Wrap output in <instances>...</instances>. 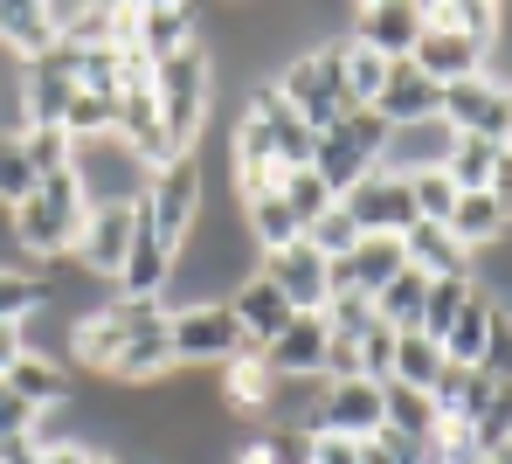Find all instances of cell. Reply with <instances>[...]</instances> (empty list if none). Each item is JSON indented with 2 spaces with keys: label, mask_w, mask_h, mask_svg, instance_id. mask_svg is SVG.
Returning <instances> with one entry per match:
<instances>
[{
  "label": "cell",
  "mask_w": 512,
  "mask_h": 464,
  "mask_svg": "<svg viewBox=\"0 0 512 464\" xmlns=\"http://www.w3.org/2000/svg\"><path fill=\"white\" fill-rule=\"evenodd\" d=\"M153 104H160L173 153H201V132H208V111H215V56L194 42L167 63H153Z\"/></svg>",
  "instance_id": "obj_1"
},
{
  "label": "cell",
  "mask_w": 512,
  "mask_h": 464,
  "mask_svg": "<svg viewBox=\"0 0 512 464\" xmlns=\"http://www.w3.org/2000/svg\"><path fill=\"white\" fill-rule=\"evenodd\" d=\"M7 222H14V243L35 264H56V257L77 250V236H84V222H90V201H84V187H77V174H42L35 194Z\"/></svg>",
  "instance_id": "obj_2"
},
{
  "label": "cell",
  "mask_w": 512,
  "mask_h": 464,
  "mask_svg": "<svg viewBox=\"0 0 512 464\" xmlns=\"http://www.w3.org/2000/svg\"><path fill=\"white\" fill-rule=\"evenodd\" d=\"M270 91L284 97L312 132H333L353 97H346V70H340V42H312V49H291V63L270 77Z\"/></svg>",
  "instance_id": "obj_3"
},
{
  "label": "cell",
  "mask_w": 512,
  "mask_h": 464,
  "mask_svg": "<svg viewBox=\"0 0 512 464\" xmlns=\"http://www.w3.org/2000/svg\"><path fill=\"white\" fill-rule=\"evenodd\" d=\"M167 333H173V368H201V374H222L229 361L256 354L250 333L236 326V312L222 298H187L167 312Z\"/></svg>",
  "instance_id": "obj_4"
},
{
  "label": "cell",
  "mask_w": 512,
  "mask_h": 464,
  "mask_svg": "<svg viewBox=\"0 0 512 464\" xmlns=\"http://www.w3.org/2000/svg\"><path fill=\"white\" fill-rule=\"evenodd\" d=\"M201 194H208L201 160H194V153L167 160V167L146 181V194H139V229H146V236H160L167 250H180V243L194 236V222H201Z\"/></svg>",
  "instance_id": "obj_5"
},
{
  "label": "cell",
  "mask_w": 512,
  "mask_h": 464,
  "mask_svg": "<svg viewBox=\"0 0 512 464\" xmlns=\"http://www.w3.org/2000/svg\"><path fill=\"white\" fill-rule=\"evenodd\" d=\"M70 174H77L90 208H139V194H146V181H153V167H146L118 132L84 139V146L70 153Z\"/></svg>",
  "instance_id": "obj_6"
},
{
  "label": "cell",
  "mask_w": 512,
  "mask_h": 464,
  "mask_svg": "<svg viewBox=\"0 0 512 464\" xmlns=\"http://www.w3.org/2000/svg\"><path fill=\"white\" fill-rule=\"evenodd\" d=\"M173 374V333H167V305H146V298H125V347L104 381L118 388H160Z\"/></svg>",
  "instance_id": "obj_7"
},
{
  "label": "cell",
  "mask_w": 512,
  "mask_h": 464,
  "mask_svg": "<svg viewBox=\"0 0 512 464\" xmlns=\"http://www.w3.org/2000/svg\"><path fill=\"white\" fill-rule=\"evenodd\" d=\"M443 125L457 139H485V146H512V77H464L443 91Z\"/></svg>",
  "instance_id": "obj_8"
},
{
  "label": "cell",
  "mask_w": 512,
  "mask_h": 464,
  "mask_svg": "<svg viewBox=\"0 0 512 464\" xmlns=\"http://www.w3.org/2000/svg\"><path fill=\"white\" fill-rule=\"evenodd\" d=\"M381 139H388V125H381L374 111H346L333 132H319V146H312V174L333 187V194H346L353 181H367V174H374Z\"/></svg>",
  "instance_id": "obj_9"
},
{
  "label": "cell",
  "mask_w": 512,
  "mask_h": 464,
  "mask_svg": "<svg viewBox=\"0 0 512 464\" xmlns=\"http://www.w3.org/2000/svg\"><path fill=\"white\" fill-rule=\"evenodd\" d=\"M201 42V14L187 0H153V7H125V49L146 63H167L180 49Z\"/></svg>",
  "instance_id": "obj_10"
},
{
  "label": "cell",
  "mask_w": 512,
  "mask_h": 464,
  "mask_svg": "<svg viewBox=\"0 0 512 464\" xmlns=\"http://www.w3.org/2000/svg\"><path fill=\"white\" fill-rule=\"evenodd\" d=\"M409 264H402V236H360L346 257H333L326 264V278H333V298H381L388 284L402 278Z\"/></svg>",
  "instance_id": "obj_11"
},
{
  "label": "cell",
  "mask_w": 512,
  "mask_h": 464,
  "mask_svg": "<svg viewBox=\"0 0 512 464\" xmlns=\"http://www.w3.org/2000/svg\"><path fill=\"white\" fill-rule=\"evenodd\" d=\"M423 28H429L423 0H367V7H353V42L374 49L381 63H409Z\"/></svg>",
  "instance_id": "obj_12"
},
{
  "label": "cell",
  "mask_w": 512,
  "mask_h": 464,
  "mask_svg": "<svg viewBox=\"0 0 512 464\" xmlns=\"http://www.w3.org/2000/svg\"><path fill=\"white\" fill-rule=\"evenodd\" d=\"M312 437H346V444H367L381 430V381H326L312 423Z\"/></svg>",
  "instance_id": "obj_13"
},
{
  "label": "cell",
  "mask_w": 512,
  "mask_h": 464,
  "mask_svg": "<svg viewBox=\"0 0 512 464\" xmlns=\"http://www.w3.org/2000/svg\"><path fill=\"white\" fill-rule=\"evenodd\" d=\"M346 222L360 229V236H402L409 222H416V201H409V181H395V174H367V181H353L340 194Z\"/></svg>",
  "instance_id": "obj_14"
},
{
  "label": "cell",
  "mask_w": 512,
  "mask_h": 464,
  "mask_svg": "<svg viewBox=\"0 0 512 464\" xmlns=\"http://www.w3.org/2000/svg\"><path fill=\"white\" fill-rule=\"evenodd\" d=\"M450 146H457V132L443 125V118H416V125H388V139H381V174H395V181H416V174H443V160H450Z\"/></svg>",
  "instance_id": "obj_15"
},
{
  "label": "cell",
  "mask_w": 512,
  "mask_h": 464,
  "mask_svg": "<svg viewBox=\"0 0 512 464\" xmlns=\"http://www.w3.org/2000/svg\"><path fill=\"white\" fill-rule=\"evenodd\" d=\"M326 340H333V326H326V312H298L270 347H256V361L270 381H319V361H326Z\"/></svg>",
  "instance_id": "obj_16"
},
{
  "label": "cell",
  "mask_w": 512,
  "mask_h": 464,
  "mask_svg": "<svg viewBox=\"0 0 512 464\" xmlns=\"http://www.w3.org/2000/svg\"><path fill=\"white\" fill-rule=\"evenodd\" d=\"M256 271L291 298V312H326V298H333L326 257H319L305 236H298V243H284V250H270V257H256Z\"/></svg>",
  "instance_id": "obj_17"
},
{
  "label": "cell",
  "mask_w": 512,
  "mask_h": 464,
  "mask_svg": "<svg viewBox=\"0 0 512 464\" xmlns=\"http://www.w3.org/2000/svg\"><path fill=\"white\" fill-rule=\"evenodd\" d=\"M132 236H139V208H90L84 236H77V264H84L97 284H118L125 257H132Z\"/></svg>",
  "instance_id": "obj_18"
},
{
  "label": "cell",
  "mask_w": 512,
  "mask_h": 464,
  "mask_svg": "<svg viewBox=\"0 0 512 464\" xmlns=\"http://www.w3.org/2000/svg\"><path fill=\"white\" fill-rule=\"evenodd\" d=\"M381 125H416V118H443V84H429L416 63H388V84L367 104Z\"/></svg>",
  "instance_id": "obj_19"
},
{
  "label": "cell",
  "mask_w": 512,
  "mask_h": 464,
  "mask_svg": "<svg viewBox=\"0 0 512 464\" xmlns=\"http://www.w3.org/2000/svg\"><path fill=\"white\" fill-rule=\"evenodd\" d=\"M222 305L236 312V326L250 333V347H270V340H277V333H284V326L298 319V312H291V298H284L277 284L263 278V271H250V278L236 284V291H229Z\"/></svg>",
  "instance_id": "obj_20"
},
{
  "label": "cell",
  "mask_w": 512,
  "mask_h": 464,
  "mask_svg": "<svg viewBox=\"0 0 512 464\" xmlns=\"http://www.w3.org/2000/svg\"><path fill=\"white\" fill-rule=\"evenodd\" d=\"M118 347H125V298H104L97 312L70 319V361L84 374H111Z\"/></svg>",
  "instance_id": "obj_21"
},
{
  "label": "cell",
  "mask_w": 512,
  "mask_h": 464,
  "mask_svg": "<svg viewBox=\"0 0 512 464\" xmlns=\"http://www.w3.org/2000/svg\"><path fill=\"white\" fill-rule=\"evenodd\" d=\"M402 264L423 271V278H471V250L443 222H409L402 229Z\"/></svg>",
  "instance_id": "obj_22"
},
{
  "label": "cell",
  "mask_w": 512,
  "mask_h": 464,
  "mask_svg": "<svg viewBox=\"0 0 512 464\" xmlns=\"http://www.w3.org/2000/svg\"><path fill=\"white\" fill-rule=\"evenodd\" d=\"M416 70H423L429 84H464V77H478L485 70V49L478 42H464V35H450V28H423V42H416V56H409Z\"/></svg>",
  "instance_id": "obj_23"
},
{
  "label": "cell",
  "mask_w": 512,
  "mask_h": 464,
  "mask_svg": "<svg viewBox=\"0 0 512 464\" xmlns=\"http://www.w3.org/2000/svg\"><path fill=\"white\" fill-rule=\"evenodd\" d=\"M56 49V21L35 0H0V56L7 63H35Z\"/></svg>",
  "instance_id": "obj_24"
},
{
  "label": "cell",
  "mask_w": 512,
  "mask_h": 464,
  "mask_svg": "<svg viewBox=\"0 0 512 464\" xmlns=\"http://www.w3.org/2000/svg\"><path fill=\"white\" fill-rule=\"evenodd\" d=\"M173 257L180 250H167L160 236H132V257H125V271H118V298H146V305H160L173 284Z\"/></svg>",
  "instance_id": "obj_25"
},
{
  "label": "cell",
  "mask_w": 512,
  "mask_h": 464,
  "mask_svg": "<svg viewBox=\"0 0 512 464\" xmlns=\"http://www.w3.org/2000/svg\"><path fill=\"white\" fill-rule=\"evenodd\" d=\"M423 21H429V28L464 35V42H478L485 56H492V49H499V35H506V7H492V0H429Z\"/></svg>",
  "instance_id": "obj_26"
},
{
  "label": "cell",
  "mask_w": 512,
  "mask_h": 464,
  "mask_svg": "<svg viewBox=\"0 0 512 464\" xmlns=\"http://www.w3.org/2000/svg\"><path fill=\"white\" fill-rule=\"evenodd\" d=\"M0 381H7L35 416H49V409H63V402H70V368H63V361H49V354H21Z\"/></svg>",
  "instance_id": "obj_27"
},
{
  "label": "cell",
  "mask_w": 512,
  "mask_h": 464,
  "mask_svg": "<svg viewBox=\"0 0 512 464\" xmlns=\"http://www.w3.org/2000/svg\"><path fill=\"white\" fill-rule=\"evenodd\" d=\"M381 430H402L416 444H436L443 437V416L423 388H402V381H381Z\"/></svg>",
  "instance_id": "obj_28"
},
{
  "label": "cell",
  "mask_w": 512,
  "mask_h": 464,
  "mask_svg": "<svg viewBox=\"0 0 512 464\" xmlns=\"http://www.w3.org/2000/svg\"><path fill=\"white\" fill-rule=\"evenodd\" d=\"M457 430L471 437V451H478V458L506 451V444H512V388H499V381H485V395L471 402V416H464Z\"/></svg>",
  "instance_id": "obj_29"
},
{
  "label": "cell",
  "mask_w": 512,
  "mask_h": 464,
  "mask_svg": "<svg viewBox=\"0 0 512 464\" xmlns=\"http://www.w3.org/2000/svg\"><path fill=\"white\" fill-rule=\"evenodd\" d=\"M443 229H450V236H457V243L478 257L485 243H499V236L512 229V215L499 208V201H492V194H457V208L443 215Z\"/></svg>",
  "instance_id": "obj_30"
},
{
  "label": "cell",
  "mask_w": 512,
  "mask_h": 464,
  "mask_svg": "<svg viewBox=\"0 0 512 464\" xmlns=\"http://www.w3.org/2000/svg\"><path fill=\"white\" fill-rule=\"evenodd\" d=\"M492 319H499V305H492L485 291H471V305H464L457 326L443 333V361H450V368H478V354H485V340H492Z\"/></svg>",
  "instance_id": "obj_31"
},
{
  "label": "cell",
  "mask_w": 512,
  "mask_h": 464,
  "mask_svg": "<svg viewBox=\"0 0 512 464\" xmlns=\"http://www.w3.org/2000/svg\"><path fill=\"white\" fill-rule=\"evenodd\" d=\"M443 368H450V361H443V347H436L429 333H395V368H388V381L429 395V388L443 381Z\"/></svg>",
  "instance_id": "obj_32"
},
{
  "label": "cell",
  "mask_w": 512,
  "mask_h": 464,
  "mask_svg": "<svg viewBox=\"0 0 512 464\" xmlns=\"http://www.w3.org/2000/svg\"><path fill=\"white\" fill-rule=\"evenodd\" d=\"M506 153H512V146H485V139H457V146H450V160H443V174H450V187H457V194H485Z\"/></svg>",
  "instance_id": "obj_33"
},
{
  "label": "cell",
  "mask_w": 512,
  "mask_h": 464,
  "mask_svg": "<svg viewBox=\"0 0 512 464\" xmlns=\"http://www.w3.org/2000/svg\"><path fill=\"white\" fill-rule=\"evenodd\" d=\"M423 298H429V278L423 271H402V278L374 298V319H381L388 333H416V326H423Z\"/></svg>",
  "instance_id": "obj_34"
},
{
  "label": "cell",
  "mask_w": 512,
  "mask_h": 464,
  "mask_svg": "<svg viewBox=\"0 0 512 464\" xmlns=\"http://www.w3.org/2000/svg\"><path fill=\"white\" fill-rule=\"evenodd\" d=\"M471 291H478L471 278H429V298H423V326H416V333H429V340L443 347V333L457 326V312L471 305Z\"/></svg>",
  "instance_id": "obj_35"
},
{
  "label": "cell",
  "mask_w": 512,
  "mask_h": 464,
  "mask_svg": "<svg viewBox=\"0 0 512 464\" xmlns=\"http://www.w3.org/2000/svg\"><path fill=\"white\" fill-rule=\"evenodd\" d=\"M243 464H312V430H284V423H263L250 444H243Z\"/></svg>",
  "instance_id": "obj_36"
},
{
  "label": "cell",
  "mask_w": 512,
  "mask_h": 464,
  "mask_svg": "<svg viewBox=\"0 0 512 464\" xmlns=\"http://www.w3.org/2000/svg\"><path fill=\"white\" fill-rule=\"evenodd\" d=\"M277 194H284V208L298 215V229H312L319 215H333V208H340V194H333V187L319 181L312 167H298V174H284V181H277Z\"/></svg>",
  "instance_id": "obj_37"
},
{
  "label": "cell",
  "mask_w": 512,
  "mask_h": 464,
  "mask_svg": "<svg viewBox=\"0 0 512 464\" xmlns=\"http://www.w3.org/2000/svg\"><path fill=\"white\" fill-rule=\"evenodd\" d=\"M340 70H346V97H353V111H367V104L381 97V84H388V63H381L374 49H360L353 35L340 42Z\"/></svg>",
  "instance_id": "obj_38"
},
{
  "label": "cell",
  "mask_w": 512,
  "mask_h": 464,
  "mask_svg": "<svg viewBox=\"0 0 512 464\" xmlns=\"http://www.w3.org/2000/svg\"><path fill=\"white\" fill-rule=\"evenodd\" d=\"M35 181H42V174L28 167V146H21V132H7V125H0V208L14 215V208L35 194Z\"/></svg>",
  "instance_id": "obj_39"
},
{
  "label": "cell",
  "mask_w": 512,
  "mask_h": 464,
  "mask_svg": "<svg viewBox=\"0 0 512 464\" xmlns=\"http://www.w3.org/2000/svg\"><path fill=\"white\" fill-rule=\"evenodd\" d=\"M478 395H485V374H478V368H443V381L429 388V402H436L443 423H464Z\"/></svg>",
  "instance_id": "obj_40"
},
{
  "label": "cell",
  "mask_w": 512,
  "mask_h": 464,
  "mask_svg": "<svg viewBox=\"0 0 512 464\" xmlns=\"http://www.w3.org/2000/svg\"><path fill=\"white\" fill-rule=\"evenodd\" d=\"M42 312V284L21 264H0V326H28Z\"/></svg>",
  "instance_id": "obj_41"
},
{
  "label": "cell",
  "mask_w": 512,
  "mask_h": 464,
  "mask_svg": "<svg viewBox=\"0 0 512 464\" xmlns=\"http://www.w3.org/2000/svg\"><path fill=\"white\" fill-rule=\"evenodd\" d=\"M77 91L90 97L125 91V49H77Z\"/></svg>",
  "instance_id": "obj_42"
},
{
  "label": "cell",
  "mask_w": 512,
  "mask_h": 464,
  "mask_svg": "<svg viewBox=\"0 0 512 464\" xmlns=\"http://www.w3.org/2000/svg\"><path fill=\"white\" fill-rule=\"evenodd\" d=\"M21 146H28V167H35V174H70L77 139H70L63 125H28V132H21Z\"/></svg>",
  "instance_id": "obj_43"
},
{
  "label": "cell",
  "mask_w": 512,
  "mask_h": 464,
  "mask_svg": "<svg viewBox=\"0 0 512 464\" xmlns=\"http://www.w3.org/2000/svg\"><path fill=\"white\" fill-rule=\"evenodd\" d=\"M409 201H416V222H443L457 208V187H450V174H416L409 181Z\"/></svg>",
  "instance_id": "obj_44"
},
{
  "label": "cell",
  "mask_w": 512,
  "mask_h": 464,
  "mask_svg": "<svg viewBox=\"0 0 512 464\" xmlns=\"http://www.w3.org/2000/svg\"><path fill=\"white\" fill-rule=\"evenodd\" d=\"M305 243H312V250H319V257H326V264H333V257H346V250H353V243H360V229H353V222H346V208H333V215H319V222H312V229H305Z\"/></svg>",
  "instance_id": "obj_45"
},
{
  "label": "cell",
  "mask_w": 512,
  "mask_h": 464,
  "mask_svg": "<svg viewBox=\"0 0 512 464\" xmlns=\"http://www.w3.org/2000/svg\"><path fill=\"white\" fill-rule=\"evenodd\" d=\"M478 374L499 381V388H512V312L492 319V340H485V354H478Z\"/></svg>",
  "instance_id": "obj_46"
},
{
  "label": "cell",
  "mask_w": 512,
  "mask_h": 464,
  "mask_svg": "<svg viewBox=\"0 0 512 464\" xmlns=\"http://www.w3.org/2000/svg\"><path fill=\"white\" fill-rule=\"evenodd\" d=\"M388 368H395V333L374 319V326L360 333V374H367V381H388Z\"/></svg>",
  "instance_id": "obj_47"
},
{
  "label": "cell",
  "mask_w": 512,
  "mask_h": 464,
  "mask_svg": "<svg viewBox=\"0 0 512 464\" xmlns=\"http://www.w3.org/2000/svg\"><path fill=\"white\" fill-rule=\"evenodd\" d=\"M319 381H367V374H360V340H353V333H333V340H326Z\"/></svg>",
  "instance_id": "obj_48"
},
{
  "label": "cell",
  "mask_w": 512,
  "mask_h": 464,
  "mask_svg": "<svg viewBox=\"0 0 512 464\" xmlns=\"http://www.w3.org/2000/svg\"><path fill=\"white\" fill-rule=\"evenodd\" d=\"M326 326H333V333H353V340H360V333L374 326V305H367V298H326Z\"/></svg>",
  "instance_id": "obj_49"
},
{
  "label": "cell",
  "mask_w": 512,
  "mask_h": 464,
  "mask_svg": "<svg viewBox=\"0 0 512 464\" xmlns=\"http://www.w3.org/2000/svg\"><path fill=\"white\" fill-rule=\"evenodd\" d=\"M0 437H35V409L0 381Z\"/></svg>",
  "instance_id": "obj_50"
},
{
  "label": "cell",
  "mask_w": 512,
  "mask_h": 464,
  "mask_svg": "<svg viewBox=\"0 0 512 464\" xmlns=\"http://www.w3.org/2000/svg\"><path fill=\"white\" fill-rule=\"evenodd\" d=\"M312 464H360V444H346V437H312Z\"/></svg>",
  "instance_id": "obj_51"
},
{
  "label": "cell",
  "mask_w": 512,
  "mask_h": 464,
  "mask_svg": "<svg viewBox=\"0 0 512 464\" xmlns=\"http://www.w3.org/2000/svg\"><path fill=\"white\" fill-rule=\"evenodd\" d=\"M21 354H28V333H21V326H0V374L14 368Z\"/></svg>",
  "instance_id": "obj_52"
},
{
  "label": "cell",
  "mask_w": 512,
  "mask_h": 464,
  "mask_svg": "<svg viewBox=\"0 0 512 464\" xmlns=\"http://www.w3.org/2000/svg\"><path fill=\"white\" fill-rule=\"evenodd\" d=\"M42 464H84V444H49Z\"/></svg>",
  "instance_id": "obj_53"
},
{
  "label": "cell",
  "mask_w": 512,
  "mask_h": 464,
  "mask_svg": "<svg viewBox=\"0 0 512 464\" xmlns=\"http://www.w3.org/2000/svg\"><path fill=\"white\" fill-rule=\"evenodd\" d=\"M84 464H132L125 451H84Z\"/></svg>",
  "instance_id": "obj_54"
},
{
  "label": "cell",
  "mask_w": 512,
  "mask_h": 464,
  "mask_svg": "<svg viewBox=\"0 0 512 464\" xmlns=\"http://www.w3.org/2000/svg\"><path fill=\"white\" fill-rule=\"evenodd\" d=\"M478 464H512V444H506V451H492V458H478Z\"/></svg>",
  "instance_id": "obj_55"
},
{
  "label": "cell",
  "mask_w": 512,
  "mask_h": 464,
  "mask_svg": "<svg viewBox=\"0 0 512 464\" xmlns=\"http://www.w3.org/2000/svg\"><path fill=\"white\" fill-rule=\"evenodd\" d=\"M0 91H7V56H0Z\"/></svg>",
  "instance_id": "obj_56"
},
{
  "label": "cell",
  "mask_w": 512,
  "mask_h": 464,
  "mask_svg": "<svg viewBox=\"0 0 512 464\" xmlns=\"http://www.w3.org/2000/svg\"><path fill=\"white\" fill-rule=\"evenodd\" d=\"M236 464H243V458H236Z\"/></svg>",
  "instance_id": "obj_57"
}]
</instances>
